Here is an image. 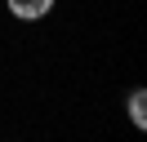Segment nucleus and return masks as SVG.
<instances>
[{"label": "nucleus", "instance_id": "obj_1", "mask_svg": "<svg viewBox=\"0 0 147 142\" xmlns=\"http://www.w3.org/2000/svg\"><path fill=\"white\" fill-rule=\"evenodd\" d=\"M49 9H54V0H9V13L22 18V22H36V18H45Z\"/></svg>", "mask_w": 147, "mask_h": 142}, {"label": "nucleus", "instance_id": "obj_2", "mask_svg": "<svg viewBox=\"0 0 147 142\" xmlns=\"http://www.w3.org/2000/svg\"><path fill=\"white\" fill-rule=\"evenodd\" d=\"M129 120H134L138 129L147 124V93H143V89H134V93H129Z\"/></svg>", "mask_w": 147, "mask_h": 142}]
</instances>
